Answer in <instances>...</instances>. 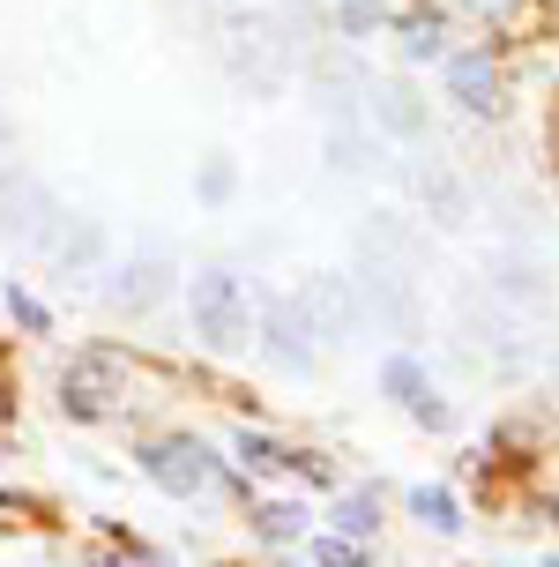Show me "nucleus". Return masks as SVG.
Segmentation results:
<instances>
[{"mask_svg":"<svg viewBox=\"0 0 559 567\" xmlns=\"http://www.w3.org/2000/svg\"><path fill=\"white\" fill-rule=\"evenodd\" d=\"M239 463H247V471H277L283 449H277V441H261V433L247 425V433H239Z\"/></svg>","mask_w":559,"mask_h":567,"instance_id":"20","label":"nucleus"},{"mask_svg":"<svg viewBox=\"0 0 559 567\" xmlns=\"http://www.w3.org/2000/svg\"><path fill=\"white\" fill-rule=\"evenodd\" d=\"M373 493H351V501H343V508H335V530H343V538H365V530H373Z\"/></svg>","mask_w":559,"mask_h":567,"instance_id":"17","label":"nucleus"},{"mask_svg":"<svg viewBox=\"0 0 559 567\" xmlns=\"http://www.w3.org/2000/svg\"><path fill=\"white\" fill-rule=\"evenodd\" d=\"M359 307L373 313V321H389L395 337H411V329H418V299H411V269H403V261H389L381 255V247H373V255L359 261Z\"/></svg>","mask_w":559,"mask_h":567,"instance_id":"2","label":"nucleus"},{"mask_svg":"<svg viewBox=\"0 0 559 567\" xmlns=\"http://www.w3.org/2000/svg\"><path fill=\"white\" fill-rule=\"evenodd\" d=\"M97 567H112V560H97Z\"/></svg>","mask_w":559,"mask_h":567,"instance_id":"25","label":"nucleus"},{"mask_svg":"<svg viewBox=\"0 0 559 567\" xmlns=\"http://www.w3.org/2000/svg\"><path fill=\"white\" fill-rule=\"evenodd\" d=\"M403 53L433 60V53H441V23H411V30H403Z\"/></svg>","mask_w":559,"mask_h":567,"instance_id":"22","label":"nucleus"},{"mask_svg":"<svg viewBox=\"0 0 559 567\" xmlns=\"http://www.w3.org/2000/svg\"><path fill=\"white\" fill-rule=\"evenodd\" d=\"M291 307L307 313V329H313V337H335V343L365 329V307H359V284H351V277H307Z\"/></svg>","mask_w":559,"mask_h":567,"instance_id":"3","label":"nucleus"},{"mask_svg":"<svg viewBox=\"0 0 559 567\" xmlns=\"http://www.w3.org/2000/svg\"><path fill=\"white\" fill-rule=\"evenodd\" d=\"M411 187H418V202L441 217V225H463L470 217V195H463V179L441 165V157H425V165H411Z\"/></svg>","mask_w":559,"mask_h":567,"instance_id":"9","label":"nucleus"},{"mask_svg":"<svg viewBox=\"0 0 559 567\" xmlns=\"http://www.w3.org/2000/svg\"><path fill=\"white\" fill-rule=\"evenodd\" d=\"M313 567H365L359 538H313Z\"/></svg>","mask_w":559,"mask_h":567,"instance_id":"18","label":"nucleus"},{"mask_svg":"<svg viewBox=\"0 0 559 567\" xmlns=\"http://www.w3.org/2000/svg\"><path fill=\"white\" fill-rule=\"evenodd\" d=\"M365 120H373L381 135H395V142H425V135H433V113H425L403 83H389V90L365 83Z\"/></svg>","mask_w":559,"mask_h":567,"instance_id":"7","label":"nucleus"},{"mask_svg":"<svg viewBox=\"0 0 559 567\" xmlns=\"http://www.w3.org/2000/svg\"><path fill=\"white\" fill-rule=\"evenodd\" d=\"M142 471L165 485V493H179V501H195V493L217 485V463H209L201 441H157V449H142Z\"/></svg>","mask_w":559,"mask_h":567,"instance_id":"4","label":"nucleus"},{"mask_svg":"<svg viewBox=\"0 0 559 567\" xmlns=\"http://www.w3.org/2000/svg\"><path fill=\"white\" fill-rule=\"evenodd\" d=\"M60 389H68V419H97V411H105L112 403V359H83V367H68V381H60Z\"/></svg>","mask_w":559,"mask_h":567,"instance_id":"12","label":"nucleus"},{"mask_svg":"<svg viewBox=\"0 0 559 567\" xmlns=\"http://www.w3.org/2000/svg\"><path fill=\"white\" fill-rule=\"evenodd\" d=\"M53 217H60L53 195H45L30 172L0 179V231H8V239H30V247H38V239H53Z\"/></svg>","mask_w":559,"mask_h":567,"instance_id":"5","label":"nucleus"},{"mask_svg":"<svg viewBox=\"0 0 559 567\" xmlns=\"http://www.w3.org/2000/svg\"><path fill=\"white\" fill-rule=\"evenodd\" d=\"M165 255H142V261H120V269H112V284H105V299L112 307H157V299H165Z\"/></svg>","mask_w":559,"mask_h":567,"instance_id":"11","label":"nucleus"},{"mask_svg":"<svg viewBox=\"0 0 559 567\" xmlns=\"http://www.w3.org/2000/svg\"><path fill=\"white\" fill-rule=\"evenodd\" d=\"M8 313H15V321H23V329H38V337H45V329H53V313L38 307V299H30V291H8Z\"/></svg>","mask_w":559,"mask_h":567,"instance_id":"21","label":"nucleus"},{"mask_svg":"<svg viewBox=\"0 0 559 567\" xmlns=\"http://www.w3.org/2000/svg\"><path fill=\"white\" fill-rule=\"evenodd\" d=\"M447 90L470 105V113H500V68H493V53H463L447 60Z\"/></svg>","mask_w":559,"mask_h":567,"instance_id":"10","label":"nucleus"},{"mask_svg":"<svg viewBox=\"0 0 559 567\" xmlns=\"http://www.w3.org/2000/svg\"><path fill=\"white\" fill-rule=\"evenodd\" d=\"M411 515H418V523H433V530H463L455 493H441V485H418V493H411Z\"/></svg>","mask_w":559,"mask_h":567,"instance_id":"15","label":"nucleus"},{"mask_svg":"<svg viewBox=\"0 0 559 567\" xmlns=\"http://www.w3.org/2000/svg\"><path fill=\"white\" fill-rule=\"evenodd\" d=\"M187 299H195V337L209 343V351H239V343H247L253 307H247V291H239L231 269H201Z\"/></svg>","mask_w":559,"mask_h":567,"instance_id":"1","label":"nucleus"},{"mask_svg":"<svg viewBox=\"0 0 559 567\" xmlns=\"http://www.w3.org/2000/svg\"><path fill=\"white\" fill-rule=\"evenodd\" d=\"M97 255H105V231H97V225H75V231H60V239H53L60 269H90Z\"/></svg>","mask_w":559,"mask_h":567,"instance_id":"13","label":"nucleus"},{"mask_svg":"<svg viewBox=\"0 0 559 567\" xmlns=\"http://www.w3.org/2000/svg\"><path fill=\"white\" fill-rule=\"evenodd\" d=\"M201 195H209V202H224V195H231V165H224V157H217L209 172H201Z\"/></svg>","mask_w":559,"mask_h":567,"instance_id":"23","label":"nucleus"},{"mask_svg":"<svg viewBox=\"0 0 559 567\" xmlns=\"http://www.w3.org/2000/svg\"><path fill=\"white\" fill-rule=\"evenodd\" d=\"M381 389H389L395 403H411V419H418V425H447V403L433 396V381H425V367L411 359V351H395L389 367H381Z\"/></svg>","mask_w":559,"mask_h":567,"instance_id":"8","label":"nucleus"},{"mask_svg":"<svg viewBox=\"0 0 559 567\" xmlns=\"http://www.w3.org/2000/svg\"><path fill=\"white\" fill-rule=\"evenodd\" d=\"M253 530H261V545H291L299 530H307V508H291V501H269Z\"/></svg>","mask_w":559,"mask_h":567,"instance_id":"16","label":"nucleus"},{"mask_svg":"<svg viewBox=\"0 0 559 567\" xmlns=\"http://www.w3.org/2000/svg\"><path fill=\"white\" fill-rule=\"evenodd\" d=\"M493 291H515V299H537L545 284H537L530 269H522V261H493Z\"/></svg>","mask_w":559,"mask_h":567,"instance_id":"19","label":"nucleus"},{"mask_svg":"<svg viewBox=\"0 0 559 567\" xmlns=\"http://www.w3.org/2000/svg\"><path fill=\"white\" fill-rule=\"evenodd\" d=\"M343 30H373V0H351L343 8Z\"/></svg>","mask_w":559,"mask_h":567,"instance_id":"24","label":"nucleus"},{"mask_svg":"<svg viewBox=\"0 0 559 567\" xmlns=\"http://www.w3.org/2000/svg\"><path fill=\"white\" fill-rule=\"evenodd\" d=\"M313 329H307V313L291 307V299H261V343H269V359L291 373H307L313 367Z\"/></svg>","mask_w":559,"mask_h":567,"instance_id":"6","label":"nucleus"},{"mask_svg":"<svg viewBox=\"0 0 559 567\" xmlns=\"http://www.w3.org/2000/svg\"><path fill=\"white\" fill-rule=\"evenodd\" d=\"M373 150H381V142H365L359 127H351V120H335V135H329V157H335L343 172H365V165H373Z\"/></svg>","mask_w":559,"mask_h":567,"instance_id":"14","label":"nucleus"}]
</instances>
